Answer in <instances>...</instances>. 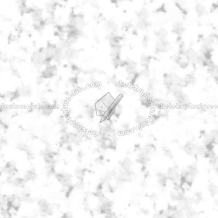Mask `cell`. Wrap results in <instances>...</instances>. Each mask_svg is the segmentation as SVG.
<instances>
[{
  "label": "cell",
  "instance_id": "obj_45",
  "mask_svg": "<svg viewBox=\"0 0 218 218\" xmlns=\"http://www.w3.org/2000/svg\"><path fill=\"white\" fill-rule=\"evenodd\" d=\"M122 127H123L124 130H128L130 129V125L128 123H124L122 125Z\"/></svg>",
  "mask_w": 218,
  "mask_h": 218
},
{
  "label": "cell",
  "instance_id": "obj_6",
  "mask_svg": "<svg viewBox=\"0 0 218 218\" xmlns=\"http://www.w3.org/2000/svg\"><path fill=\"white\" fill-rule=\"evenodd\" d=\"M58 181L61 184L62 186L66 185H72V176L66 173H58L56 174Z\"/></svg>",
  "mask_w": 218,
  "mask_h": 218
},
{
  "label": "cell",
  "instance_id": "obj_30",
  "mask_svg": "<svg viewBox=\"0 0 218 218\" xmlns=\"http://www.w3.org/2000/svg\"><path fill=\"white\" fill-rule=\"evenodd\" d=\"M151 58L148 56H142L141 57V59H140V63L144 67V68H148V66L149 64V63H151Z\"/></svg>",
  "mask_w": 218,
  "mask_h": 218
},
{
  "label": "cell",
  "instance_id": "obj_11",
  "mask_svg": "<svg viewBox=\"0 0 218 218\" xmlns=\"http://www.w3.org/2000/svg\"><path fill=\"white\" fill-rule=\"evenodd\" d=\"M78 54L77 50L72 46L64 49V57L69 59H76L78 57Z\"/></svg>",
  "mask_w": 218,
  "mask_h": 218
},
{
  "label": "cell",
  "instance_id": "obj_22",
  "mask_svg": "<svg viewBox=\"0 0 218 218\" xmlns=\"http://www.w3.org/2000/svg\"><path fill=\"white\" fill-rule=\"evenodd\" d=\"M149 16V13L148 10L145 8H142L137 13L138 20H142V21L148 20Z\"/></svg>",
  "mask_w": 218,
  "mask_h": 218
},
{
  "label": "cell",
  "instance_id": "obj_25",
  "mask_svg": "<svg viewBox=\"0 0 218 218\" xmlns=\"http://www.w3.org/2000/svg\"><path fill=\"white\" fill-rule=\"evenodd\" d=\"M56 3L54 1H51L46 5V10L49 15L54 14L56 9Z\"/></svg>",
  "mask_w": 218,
  "mask_h": 218
},
{
  "label": "cell",
  "instance_id": "obj_31",
  "mask_svg": "<svg viewBox=\"0 0 218 218\" xmlns=\"http://www.w3.org/2000/svg\"><path fill=\"white\" fill-rule=\"evenodd\" d=\"M192 198L193 203H194L196 204H198L202 201L203 195L200 192H197L195 193V195H193V197Z\"/></svg>",
  "mask_w": 218,
  "mask_h": 218
},
{
  "label": "cell",
  "instance_id": "obj_8",
  "mask_svg": "<svg viewBox=\"0 0 218 218\" xmlns=\"http://www.w3.org/2000/svg\"><path fill=\"white\" fill-rule=\"evenodd\" d=\"M94 108L95 111H96V114L102 117L105 112L107 111L108 108L107 106L103 103V102L101 100V99L98 100L94 103Z\"/></svg>",
  "mask_w": 218,
  "mask_h": 218
},
{
  "label": "cell",
  "instance_id": "obj_19",
  "mask_svg": "<svg viewBox=\"0 0 218 218\" xmlns=\"http://www.w3.org/2000/svg\"><path fill=\"white\" fill-rule=\"evenodd\" d=\"M183 80L186 84V86H187L189 85L193 84L195 83L196 77L194 73H189L183 78Z\"/></svg>",
  "mask_w": 218,
  "mask_h": 218
},
{
  "label": "cell",
  "instance_id": "obj_34",
  "mask_svg": "<svg viewBox=\"0 0 218 218\" xmlns=\"http://www.w3.org/2000/svg\"><path fill=\"white\" fill-rule=\"evenodd\" d=\"M136 122L138 125H142L144 124V122L145 121V118L144 116L141 114L137 115V116L136 117Z\"/></svg>",
  "mask_w": 218,
  "mask_h": 218
},
{
  "label": "cell",
  "instance_id": "obj_36",
  "mask_svg": "<svg viewBox=\"0 0 218 218\" xmlns=\"http://www.w3.org/2000/svg\"><path fill=\"white\" fill-rule=\"evenodd\" d=\"M153 218H168L165 212V211H161V212H159L158 213H156L155 214Z\"/></svg>",
  "mask_w": 218,
  "mask_h": 218
},
{
  "label": "cell",
  "instance_id": "obj_38",
  "mask_svg": "<svg viewBox=\"0 0 218 218\" xmlns=\"http://www.w3.org/2000/svg\"><path fill=\"white\" fill-rule=\"evenodd\" d=\"M163 152H164V154H165V156H168V158H172V153L170 151V149H168L167 147H163Z\"/></svg>",
  "mask_w": 218,
  "mask_h": 218
},
{
  "label": "cell",
  "instance_id": "obj_3",
  "mask_svg": "<svg viewBox=\"0 0 218 218\" xmlns=\"http://www.w3.org/2000/svg\"><path fill=\"white\" fill-rule=\"evenodd\" d=\"M167 175L168 177V180H170L175 184L181 183V173H179L178 167H173L170 168L167 171Z\"/></svg>",
  "mask_w": 218,
  "mask_h": 218
},
{
  "label": "cell",
  "instance_id": "obj_18",
  "mask_svg": "<svg viewBox=\"0 0 218 218\" xmlns=\"http://www.w3.org/2000/svg\"><path fill=\"white\" fill-rule=\"evenodd\" d=\"M150 26H151V23L148 20H138L137 22V28L140 31H146L149 28Z\"/></svg>",
  "mask_w": 218,
  "mask_h": 218
},
{
  "label": "cell",
  "instance_id": "obj_7",
  "mask_svg": "<svg viewBox=\"0 0 218 218\" xmlns=\"http://www.w3.org/2000/svg\"><path fill=\"white\" fill-rule=\"evenodd\" d=\"M168 46L169 44L165 40H158L156 45H155V50L156 52L158 53H161V52H167L168 50Z\"/></svg>",
  "mask_w": 218,
  "mask_h": 218
},
{
  "label": "cell",
  "instance_id": "obj_5",
  "mask_svg": "<svg viewBox=\"0 0 218 218\" xmlns=\"http://www.w3.org/2000/svg\"><path fill=\"white\" fill-rule=\"evenodd\" d=\"M173 60L182 69H187L191 64V62L187 58L185 54L178 53V54L174 56Z\"/></svg>",
  "mask_w": 218,
  "mask_h": 218
},
{
  "label": "cell",
  "instance_id": "obj_44",
  "mask_svg": "<svg viewBox=\"0 0 218 218\" xmlns=\"http://www.w3.org/2000/svg\"><path fill=\"white\" fill-rule=\"evenodd\" d=\"M61 218H72V217L70 213H65L63 215Z\"/></svg>",
  "mask_w": 218,
  "mask_h": 218
},
{
  "label": "cell",
  "instance_id": "obj_20",
  "mask_svg": "<svg viewBox=\"0 0 218 218\" xmlns=\"http://www.w3.org/2000/svg\"><path fill=\"white\" fill-rule=\"evenodd\" d=\"M157 178H158V181L159 185L161 187H165L167 185V181L168 180L167 174L159 173L157 175Z\"/></svg>",
  "mask_w": 218,
  "mask_h": 218
},
{
  "label": "cell",
  "instance_id": "obj_39",
  "mask_svg": "<svg viewBox=\"0 0 218 218\" xmlns=\"http://www.w3.org/2000/svg\"><path fill=\"white\" fill-rule=\"evenodd\" d=\"M140 75H142L145 77H148L150 75V71L149 70L148 68H144V70L141 72Z\"/></svg>",
  "mask_w": 218,
  "mask_h": 218
},
{
  "label": "cell",
  "instance_id": "obj_4",
  "mask_svg": "<svg viewBox=\"0 0 218 218\" xmlns=\"http://www.w3.org/2000/svg\"><path fill=\"white\" fill-rule=\"evenodd\" d=\"M38 207L41 212L45 215H52L54 213L53 207L45 199L39 200Z\"/></svg>",
  "mask_w": 218,
  "mask_h": 218
},
{
  "label": "cell",
  "instance_id": "obj_37",
  "mask_svg": "<svg viewBox=\"0 0 218 218\" xmlns=\"http://www.w3.org/2000/svg\"><path fill=\"white\" fill-rule=\"evenodd\" d=\"M75 187L78 189H83L84 187V182L83 180H78L75 184Z\"/></svg>",
  "mask_w": 218,
  "mask_h": 218
},
{
  "label": "cell",
  "instance_id": "obj_9",
  "mask_svg": "<svg viewBox=\"0 0 218 218\" xmlns=\"http://www.w3.org/2000/svg\"><path fill=\"white\" fill-rule=\"evenodd\" d=\"M7 199L10 206L14 207L17 209H18L20 207L22 201L17 195H9L7 197Z\"/></svg>",
  "mask_w": 218,
  "mask_h": 218
},
{
  "label": "cell",
  "instance_id": "obj_40",
  "mask_svg": "<svg viewBox=\"0 0 218 218\" xmlns=\"http://www.w3.org/2000/svg\"><path fill=\"white\" fill-rule=\"evenodd\" d=\"M149 38L148 36H145L144 38H143V40H142V44L144 47H147L148 44H149Z\"/></svg>",
  "mask_w": 218,
  "mask_h": 218
},
{
  "label": "cell",
  "instance_id": "obj_16",
  "mask_svg": "<svg viewBox=\"0 0 218 218\" xmlns=\"http://www.w3.org/2000/svg\"><path fill=\"white\" fill-rule=\"evenodd\" d=\"M33 26L34 29L36 31H40L44 30L46 26L44 19H40V20L33 21Z\"/></svg>",
  "mask_w": 218,
  "mask_h": 218
},
{
  "label": "cell",
  "instance_id": "obj_46",
  "mask_svg": "<svg viewBox=\"0 0 218 218\" xmlns=\"http://www.w3.org/2000/svg\"><path fill=\"white\" fill-rule=\"evenodd\" d=\"M134 147H135V151H140L141 147H140V145L139 144H136V145H135Z\"/></svg>",
  "mask_w": 218,
  "mask_h": 218
},
{
  "label": "cell",
  "instance_id": "obj_42",
  "mask_svg": "<svg viewBox=\"0 0 218 218\" xmlns=\"http://www.w3.org/2000/svg\"><path fill=\"white\" fill-rule=\"evenodd\" d=\"M91 5L94 8H97L98 7V2L96 1V0H92V1L91 2Z\"/></svg>",
  "mask_w": 218,
  "mask_h": 218
},
{
  "label": "cell",
  "instance_id": "obj_15",
  "mask_svg": "<svg viewBox=\"0 0 218 218\" xmlns=\"http://www.w3.org/2000/svg\"><path fill=\"white\" fill-rule=\"evenodd\" d=\"M100 99L103 102V103L107 106V108L111 107L115 100V99L112 96L111 94L109 92L105 94L104 96H103Z\"/></svg>",
  "mask_w": 218,
  "mask_h": 218
},
{
  "label": "cell",
  "instance_id": "obj_13",
  "mask_svg": "<svg viewBox=\"0 0 218 218\" xmlns=\"http://www.w3.org/2000/svg\"><path fill=\"white\" fill-rule=\"evenodd\" d=\"M30 14L31 15L33 21L40 20V19H44L42 10L38 8V7L31 8Z\"/></svg>",
  "mask_w": 218,
  "mask_h": 218
},
{
  "label": "cell",
  "instance_id": "obj_23",
  "mask_svg": "<svg viewBox=\"0 0 218 218\" xmlns=\"http://www.w3.org/2000/svg\"><path fill=\"white\" fill-rule=\"evenodd\" d=\"M132 165L133 161L129 158H126L121 162V168L124 170H130Z\"/></svg>",
  "mask_w": 218,
  "mask_h": 218
},
{
  "label": "cell",
  "instance_id": "obj_43",
  "mask_svg": "<svg viewBox=\"0 0 218 218\" xmlns=\"http://www.w3.org/2000/svg\"><path fill=\"white\" fill-rule=\"evenodd\" d=\"M211 10L212 11H217V10H218V2L212 5Z\"/></svg>",
  "mask_w": 218,
  "mask_h": 218
},
{
  "label": "cell",
  "instance_id": "obj_12",
  "mask_svg": "<svg viewBox=\"0 0 218 218\" xmlns=\"http://www.w3.org/2000/svg\"><path fill=\"white\" fill-rule=\"evenodd\" d=\"M104 26L109 33H117L118 31V26L112 20H107Z\"/></svg>",
  "mask_w": 218,
  "mask_h": 218
},
{
  "label": "cell",
  "instance_id": "obj_27",
  "mask_svg": "<svg viewBox=\"0 0 218 218\" xmlns=\"http://www.w3.org/2000/svg\"><path fill=\"white\" fill-rule=\"evenodd\" d=\"M20 94L23 95L24 97H29L31 94V88L26 86H22L19 89Z\"/></svg>",
  "mask_w": 218,
  "mask_h": 218
},
{
  "label": "cell",
  "instance_id": "obj_1",
  "mask_svg": "<svg viewBox=\"0 0 218 218\" xmlns=\"http://www.w3.org/2000/svg\"><path fill=\"white\" fill-rule=\"evenodd\" d=\"M198 173V169L195 165H189L186 169L181 173V182L186 183L189 186L192 185Z\"/></svg>",
  "mask_w": 218,
  "mask_h": 218
},
{
  "label": "cell",
  "instance_id": "obj_26",
  "mask_svg": "<svg viewBox=\"0 0 218 218\" xmlns=\"http://www.w3.org/2000/svg\"><path fill=\"white\" fill-rule=\"evenodd\" d=\"M208 191L211 195L214 197L218 195V186L214 183H210L208 186Z\"/></svg>",
  "mask_w": 218,
  "mask_h": 218
},
{
  "label": "cell",
  "instance_id": "obj_14",
  "mask_svg": "<svg viewBox=\"0 0 218 218\" xmlns=\"http://www.w3.org/2000/svg\"><path fill=\"white\" fill-rule=\"evenodd\" d=\"M185 30L186 28L184 24L181 22L175 23L172 27V32L178 36H181L184 33Z\"/></svg>",
  "mask_w": 218,
  "mask_h": 218
},
{
  "label": "cell",
  "instance_id": "obj_35",
  "mask_svg": "<svg viewBox=\"0 0 218 218\" xmlns=\"http://www.w3.org/2000/svg\"><path fill=\"white\" fill-rule=\"evenodd\" d=\"M122 27L126 30H130L133 28V24L131 21H125L122 24Z\"/></svg>",
  "mask_w": 218,
  "mask_h": 218
},
{
  "label": "cell",
  "instance_id": "obj_47",
  "mask_svg": "<svg viewBox=\"0 0 218 218\" xmlns=\"http://www.w3.org/2000/svg\"><path fill=\"white\" fill-rule=\"evenodd\" d=\"M174 1H175V2H177V1H179V0H174Z\"/></svg>",
  "mask_w": 218,
  "mask_h": 218
},
{
  "label": "cell",
  "instance_id": "obj_29",
  "mask_svg": "<svg viewBox=\"0 0 218 218\" xmlns=\"http://www.w3.org/2000/svg\"><path fill=\"white\" fill-rule=\"evenodd\" d=\"M184 197V194L179 193H178V192H175V191H173V192H172L171 193H170V197H171V198H172L173 200L177 201H180Z\"/></svg>",
  "mask_w": 218,
  "mask_h": 218
},
{
  "label": "cell",
  "instance_id": "obj_24",
  "mask_svg": "<svg viewBox=\"0 0 218 218\" xmlns=\"http://www.w3.org/2000/svg\"><path fill=\"white\" fill-rule=\"evenodd\" d=\"M36 178V172L34 170H31L26 173L24 179L26 181V182H28V181H33L35 180Z\"/></svg>",
  "mask_w": 218,
  "mask_h": 218
},
{
  "label": "cell",
  "instance_id": "obj_17",
  "mask_svg": "<svg viewBox=\"0 0 218 218\" xmlns=\"http://www.w3.org/2000/svg\"><path fill=\"white\" fill-rule=\"evenodd\" d=\"M195 12H196L197 14L200 17L205 16L207 13V8L203 5H202L200 3H198L196 4V5L195 7Z\"/></svg>",
  "mask_w": 218,
  "mask_h": 218
},
{
  "label": "cell",
  "instance_id": "obj_10",
  "mask_svg": "<svg viewBox=\"0 0 218 218\" xmlns=\"http://www.w3.org/2000/svg\"><path fill=\"white\" fill-rule=\"evenodd\" d=\"M198 54L195 49L193 48H188L186 49V50L185 52V55L186 56L187 58L189 59V61L191 62V63L196 64Z\"/></svg>",
  "mask_w": 218,
  "mask_h": 218
},
{
  "label": "cell",
  "instance_id": "obj_28",
  "mask_svg": "<svg viewBox=\"0 0 218 218\" xmlns=\"http://www.w3.org/2000/svg\"><path fill=\"white\" fill-rule=\"evenodd\" d=\"M46 26L47 25H55L56 24V19L54 14L49 15V16L44 19Z\"/></svg>",
  "mask_w": 218,
  "mask_h": 218
},
{
  "label": "cell",
  "instance_id": "obj_41",
  "mask_svg": "<svg viewBox=\"0 0 218 218\" xmlns=\"http://www.w3.org/2000/svg\"><path fill=\"white\" fill-rule=\"evenodd\" d=\"M84 157V153L82 152V151H80L78 152V154H77V159H78V161H81L82 159H83Z\"/></svg>",
  "mask_w": 218,
  "mask_h": 218
},
{
  "label": "cell",
  "instance_id": "obj_32",
  "mask_svg": "<svg viewBox=\"0 0 218 218\" xmlns=\"http://www.w3.org/2000/svg\"><path fill=\"white\" fill-rule=\"evenodd\" d=\"M85 175V170L82 168H77L75 170V176L78 180H83Z\"/></svg>",
  "mask_w": 218,
  "mask_h": 218
},
{
  "label": "cell",
  "instance_id": "obj_21",
  "mask_svg": "<svg viewBox=\"0 0 218 218\" xmlns=\"http://www.w3.org/2000/svg\"><path fill=\"white\" fill-rule=\"evenodd\" d=\"M156 36L159 40H165L168 36V32L165 28H160L156 32Z\"/></svg>",
  "mask_w": 218,
  "mask_h": 218
},
{
  "label": "cell",
  "instance_id": "obj_2",
  "mask_svg": "<svg viewBox=\"0 0 218 218\" xmlns=\"http://www.w3.org/2000/svg\"><path fill=\"white\" fill-rule=\"evenodd\" d=\"M69 25L74 29L84 30L86 25L84 17L81 14H72L69 17Z\"/></svg>",
  "mask_w": 218,
  "mask_h": 218
},
{
  "label": "cell",
  "instance_id": "obj_33",
  "mask_svg": "<svg viewBox=\"0 0 218 218\" xmlns=\"http://www.w3.org/2000/svg\"><path fill=\"white\" fill-rule=\"evenodd\" d=\"M197 216V213L192 209V208L185 211V217L187 218H195Z\"/></svg>",
  "mask_w": 218,
  "mask_h": 218
}]
</instances>
